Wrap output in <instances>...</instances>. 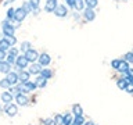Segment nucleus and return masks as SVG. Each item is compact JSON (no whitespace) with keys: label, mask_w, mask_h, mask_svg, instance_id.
I'll return each instance as SVG.
<instances>
[{"label":"nucleus","mask_w":133,"mask_h":125,"mask_svg":"<svg viewBox=\"0 0 133 125\" xmlns=\"http://www.w3.org/2000/svg\"><path fill=\"white\" fill-rule=\"evenodd\" d=\"M4 39L7 40V43L10 45V47H12V46L17 43V38H15V36H6Z\"/></svg>","instance_id":"31"},{"label":"nucleus","mask_w":133,"mask_h":125,"mask_svg":"<svg viewBox=\"0 0 133 125\" xmlns=\"http://www.w3.org/2000/svg\"><path fill=\"white\" fill-rule=\"evenodd\" d=\"M83 122H85V118L82 117H74L72 122H71V125H83Z\"/></svg>","instance_id":"27"},{"label":"nucleus","mask_w":133,"mask_h":125,"mask_svg":"<svg viewBox=\"0 0 133 125\" xmlns=\"http://www.w3.org/2000/svg\"><path fill=\"white\" fill-rule=\"evenodd\" d=\"M31 49H32V45H31V42H28V40L22 42V43H21V46H19V52L22 53V54H25L28 50H31Z\"/></svg>","instance_id":"22"},{"label":"nucleus","mask_w":133,"mask_h":125,"mask_svg":"<svg viewBox=\"0 0 133 125\" xmlns=\"http://www.w3.org/2000/svg\"><path fill=\"white\" fill-rule=\"evenodd\" d=\"M83 2H85V7L93 8V10H94V7H97V4H98L97 0H83Z\"/></svg>","instance_id":"24"},{"label":"nucleus","mask_w":133,"mask_h":125,"mask_svg":"<svg viewBox=\"0 0 133 125\" xmlns=\"http://www.w3.org/2000/svg\"><path fill=\"white\" fill-rule=\"evenodd\" d=\"M22 85H24V93H25V95H28V93H32V92H35V90L37 89L36 83L33 82V81H28V82L22 83Z\"/></svg>","instance_id":"12"},{"label":"nucleus","mask_w":133,"mask_h":125,"mask_svg":"<svg viewBox=\"0 0 133 125\" xmlns=\"http://www.w3.org/2000/svg\"><path fill=\"white\" fill-rule=\"evenodd\" d=\"M3 111L6 113L8 117H15L18 114V107H17V104H14V103H8V104H4Z\"/></svg>","instance_id":"3"},{"label":"nucleus","mask_w":133,"mask_h":125,"mask_svg":"<svg viewBox=\"0 0 133 125\" xmlns=\"http://www.w3.org/2000/svg\"><path fill=\"white\" fill-rule=\"evenodd\" d=\"M0 100H2V103L8 104V103H12L14 96H12L8 90H6V92H2V95H0Z\"/></svg>","instance_id":"14"},{"label":"nucleus","mask_w":133,"mask_h":125,"mask_svg":"<svg viewBox=\"0 0 133 125\" xmlns=\"http://www.w3.org/2000/svg\"><path fill=\"white\" fill-rule=\"evenodd\" d=\"M128 79L126 78H121V79H118L116 81V86L119 88V89H122V90H125V88H126V85H128Z\"/></svg>","instance_id":"23"},{"label":"nucleus","mask_w":133,"mask_h":125,"mask_svg":"<svg viewBox=\"0 0 133 125\" xmlns=\"http://www.w3.org/2000/svg\"><path fill=\"white\" fill-rule=\"evenodd\" d=\"M43 125H57V124L54 122L53 118H46V120H43Z\"/></svg>","instance_id":"38"},{"label":"nucleus","mask_w":133,"mask_h":125,"mask_svg":"<svg viewBox=\"0 0 133 125\" xmlns=\"http://www.w3.org/2000/svg\"><path fill=\"white\" fill-rule=\"evenodd\" d=\"M8 49H10V45H8V43H7V40L3 38V39L0 40V50H3V52H6V53H7V52H8Z\"/></svg>","instance_id":"26"},{"label":"nucleus","mask_w":133,"mask_h":125,"mask_svg":"<svg viewBox=\"0 0 133 125\" xmlns=\"http://www.w3.org/2000/svg\"><path fill=\"white\" fill-rule=\"evenodd\" d=\"M39 12H40V8H36V10H32V14H33V15H37Z\"/></svg>","instance_id":"42"},{"label":"nucleus","mask_w":133,"mask_h":125,"mask_svg":"<svg viewBox=\"0 0 133 125\" xmlns=\"http://www.w3.org/2000/svg\"><path fill=\"white\" fill-rule=\"evenodd\" d=\"M123 60L126 61V63H129V64H130V63H133V52H128V53L123 56Z\"/></svg>","instance_id":"33"},{"label":"nucleus","mask_w":133,"mask_h":125,"mask_svg":"<svg viewBox=\"0 0 133 125\" xmlns=\"http://www.w3.org/2000/svg\"><path fill=\"white\" fill-rule=\"evenodd\" d=\"M15 58H17L15 56H12V54H8V53H7V56H6V61H7L11 67H12V65L15 64Z\"/></svg>","instance_id":"30"},{"label":"nucleus","mask_w":133,"mask_h":125,"mask_svg":"<svg viewBox=\"0 0 133 125\" xmlns=\"http://www.w3.org/2000/svg\"><path fill=\"white\" fill-rule=\"evenodd\" d=\"M74 120V115L71 114V113H65V114H62V121H61V125H71Z\"/></svg>","instance_id":"20"},{"label":"nucleus","mask_w":133,"mask_h":125,"mask_svg":"<svg viewBox=\"0 0 133 125\" xmlns=\"http://www.w3.org/2000/svg\"><path fill=\"white\" fill-rule=\"evenodd\" d=\"M132 95H133V93H132Z\"/></svg>","instance_id":"46"},{"label":"nucleus","mask_w":133,"mask_h":125,"mask_svg":"<svg viewBox=\"0 0 133 125\" xmlns=\"http://www.w3.org/2000/svg\"><path fill=\"white\" fill-rule=\"evenodd\" d=\"M14 14H15V8L14 7H10L7 10V20L12 22V21H14Z\"/></svg>","instance_id":"28"},{"label":"nucleus","mask_w":133,"mask_h":125,"mask_svg":"<svg viewBox=\"0 0 133 125\" xmlns=\"http://www.w3.org/2000/svg\"><path fill=\"white\" fill-rule=\"evenodd\" d=\"M125 90H126L128 93H133V83H128L126 88H125Z\"/></svg>","instance_id":"40"},{"label":"nucleus","mask_w":133,"mask_h":125,"mask_svg":"<svg viewBox=\"0 0 133 125\" xmlns=\"http://www.w3.org/2000/svg\"><path fill=\"white\" fill-rule=\"evenodd\" d=\"M118 71H119V72H122L123 75H126L128 71H129V63H126V61H125L123 58H122V60H121V64H119Z\"/></svg>","instance_id":"21"},{"label":"nucleus","mask_w":133,"mask_h":125,"mask_svg":"<svg viewBox=\"0 0 133 125\" xmlns=\"http://www.w3.org/2000/svg\"><path fill=\"white\" fill-rule=\"evenodd\" d=\"M29 4H31L32 10H36V8H40V0H28Z\"/></svg>","instance_id":"29"},{"label":"nucleus","mask_w":133,"mask_h":125,"mask_svg":"<svg viewBox=\"0 0 133 125\" xmlns=\"http://www.w3.org/2000/svg\"><path fill=\"white\" fill-rule=\"evenodd\" d=\"M14 65H15V72H19L21 70H26L28 68L29 63H28L26 58H25L24 54H18L17 58H15V64Z\"/></svg>","instance_id":"2"},{"label":"nucleus","mask_w":133,"mask_h":125,"mask_svg":"<svg viewBox=\"0 0 133 125\" xmlns=\"http://www.w3.org/2000/svg\"><path fill=\"white\" fill-rule=\"evenodd\" d=\"M39 75H40V77H43L44 79H47V81H49L50 78H53V70L47 68V67H43Z\"/></svg>","instance_id":"17"},{"label":"nucleus","mask_w":133,"mask_h":125,"mask_svg":"<svg viewBox=\"0 0 133 125\" xmlns=\"http://www.w3.org/2000/svg\"><path fill=\"white\" fill-rule=\"evenodd\" d=\"M54 14H56V17H58V18H64V17H66L69 14L68 7H66L65 4H58L56 7V10H54Z\"/></svg>","instance_id":"6"},{"label":"nucleus","mask_w":133,"mask_h":125,"mask_svg":"<svg viewBox=\"0 0 133 125\" xmlns=\"http://www.w3.org/2000/svg\"><path fill=\"white\" fill-rule=\"evenodd\" d=\"M2 32L4 38L6 36H14V32H15V27L11 21H8L7 18L2 21Z\"/></svg>","instance_id":"1"},{"label":"nucleus","mask_w":133,"mask_h":125,"mask_svg":"<svg viewBox=\"0 0 133 125\" xmlns=\"http://www.w3.org/2000/svg\"><path fill=\"white\" fill-rule=\"evenodd\" d=\"M75 10H78V11H83L85 10V2L83 0H75Z\"/></svg>","instance_id":"25"},{"label":"nucleus","mask_w":133,"mask_h":125,"mask_svg":"<svg viewBox=\"0 0 133 125\" xmlns=\"http://www.w3.org/2000/svg\"><path fill=\"white\" fill-rule=\"evenodd\" d=\"M83 125H94V124L91 122V121H85V122H83Z\"/></svg>","instance_id":"43"},{"label":"nucleus","mask_w":133,"mask_h":125,"mask_svg":"<svg viewBox=\"0 0 133 125\" xmlns=\"http://www.w3.org/2000/svg\"><path fill=\"white\" fill-rule=\"evenodd\" d=\"M8 54H12V56H18V54H19V50L18 49H17V47H14V46H12V47H10V49H8V52H7Z\"/></svg>","instance_id":"36"},{"label":"nucleus","mask_w":133,"mask_h":125,"mask_svg":"<svg viewBox=\"0 0 133 125\" xmlns=\"http://www.w3.org/2000/svg\"><path fill=\"white\" fill-rule=\"evenodd\" d=\"M6 56H7V53H6V52H3V50H0V61L6 60Z\"/></svg>","instance_id":"41"},{"label":"nucleus","mask_w":133,"mask_h":125,"mask_svg":"<svg viewBox=\"0 0 133 125\" xmlns=\"http://www.w3.org/2000/svg\"><path fill=\"white\" fill-rule=\"evenodd\" d=\"M83 18H85L86 21H93L96 18V12H94L93 8L85 7V10H83Z\"/></svg>","instance_id":"15"},{"label":"nucleus","mask_w":133,"mask_h":125,"mask_svg":"<svg viewBox=\"0 0 133 125\" xmlns=\"http://www.w3.org/2000/svg\"><path fill=\"white\" fill-rule=\"evenodd\" d=\"M11 68H12V67L8 64L6 60L0 61V72H2V74H6V75H7V74L11 71Z\"/></svg>","instance_id":"16"},{"label":"nucleus","mask_w":133,"mask_h":125,"mask_svg":"<svg viewBox=\"0 0 133 125\" xmlns=\"http://www.w3.org/2000/svg\"><path fill=\"white\" fill-rule=\"evenodd\" d=\"M24 56H25V58L28 60L29 64H32V63H37V58H39V53H37V50L31 49V50H28V52L25 53Z\"/></svg>","instance_id":"5"},{"label":"nucleus","mask_w":133,"mask_h":125,"mask_svg":"<svg viewBox=\"0 0 133 125\" xmlns=\"http://www.w3.org/2000/svg\"><path fill=\"white\" fill-rule=\"evenodd\" d=\"M119 64H121V58H115V60L111 61V67L116 71H118V68H119Z\"/></svg>","instance_id":"35"},{"label":"nucleus","mask_w":133,"mask_h":125,"mask_svg":"<svg viewBox=\"0 0 133 125\" xmlns=\"http://www.w3.org/2000/svg\"><path fill=\"white\" fill-rule=\"evenodd\" d=\"M54 122H56L57 125H61V121H62V115L61 114H56V117H53Z\"/></svg>","instance_id":"37"},{"label":"nucleus","mask_w":133,"mask_h":125,"mask_svg":"<svg viewBox=\"0 0 133 125\" xmlns=\"http://www.w3.org/2000/svg\"><path fill=\"white\" fill-rule=\"evenodd\" d=\"M57 6H58V0H46L44 11L46 12H54V10H56Z\"/></svg>","instance_id":"10"},{"label":"nucleus","mask_w":133,"mask_h":125,"mask_svg":"<svg viewBox=\"0 0 133 125\" xmlns=\"http://www.w3.org/2000/svg\"><path fill=\"white\" fill-rule=\"evenodd\" d=\"M8 83H10V86H15L19 83V79H18V74L15 72V71H10L7 75H6Z\"/></svg>","instance_id":"7"},{"label":"nucleus","mask_w":133,"mask_h":125,"mask_svg":"<svg viewBox=\"0 0 133 125\" xmlns=\"http://www.w3.org/2000/svg\"><path fill=\"white\" fill-rule=\"evenodd\" d=\"M17 74H18V79H19V83H25V82L31 81V74H29L26 70H21L19 72H17Z\"/></svg>","instance_id":"13"},{"label":"nucleus","mask_w":133,"mask_h":125,"mask_svg":"<svg viewBox=\"0 0 133 125\" xmlns=\"http://www.w3.org/2000/svg\"><path fill=\"white\" fill-rule=\"evenodd\" d=\"M33 82L36 83V86L39 88V89H43V88H46V85H47V79H44L43 77H40V75H37Z\"/></svg>","instance_id":"18"},{"label":"nucleus","mask_w":133,"mask_h":125,"mask_svg":"<svg viewBox=\"0 0 133 125\" xmlns=\"http://www.w3.org/2000/svg\"><path fill=\"white\" fill-rule=\"evenodd\" d=\"M14 99H15V102L18 106H28L29 104V97L24 93H19V95L14 96Z\"/></svg>","instance_id":"11"},{"label":"nucleus","mask_w":133,"mask_h":125,"mask_svg":"<svg viewBox=\"0 0 133 125\" xmlns=\"http://www.w3.org/2000/svg\"><path fill=\"white\" fill-rule=\"evenodd\" d=\"M0 110H2V106H0Z\"/></svg>","instance_id":"45"},{"label":"nucleus","mask_w":133,"mask_h":125,"mask_svg":"<svg viewBox=\"0 0 133 125\" xmlns=\"http://www.w3.org/2000/svg\"><path fill=\"white\" fill-rule=\"evenodd\" d=\"M0 88L2 89H8L10 88V83H8V81H7V78H3V79H0Z\"/></svg>","instance_id":"32"},{"label":"nucleus","mask_w":133,"mask_h":125,"mask_svg":"<svg viewBox=\"0 0 133 125\" xmlns=\"http://www.w3.org/2000/svg\"><path fill=\"white\" fill-rule=\"evenodd\" d=\"M74 117H82L83 115V110L81 104H74L72 106V113H71Z\"/></svg>","instance_id":"19"},{"label":"nucleus","mask_w":133,"mask_h":125,"mask_svg":"<svg viewBox=\"0 0 133 125\" xmlns=\"http://www.w3.org/2000/svg\"><path fill=\"white\" fill-rule=\"evenodd\" d=\"M2 39H3V38H2V36H0V40H2Z\"/></svg>","instance_id":"44"},{"label":"nucleus","mask_w":133,"mask_h":125,"mask_svg":"<svg viewBox=\"0 0 133 125\" xmlns=\"http://www.w3.org/2000/svg\"><path fill=\"white\" fill-rule=\"evenodd\" d=\"M21 7L25 10V12H26V14H31V12H32V8H31V4H29V2H24Z\"/></svg>","instance_id":"34"},{"label":"nucleus","mask_w":133,"mask_h":125,"mask_svg":"<svg viewBox=\"0 0 133 125\" xmlns=\"http://www.w3.org/2000/svg\"><path fill=\"white\" fill-rule=\"evenodd\" d=\"M26 12H25V10L22 7H18V8H15V14H14V21L12 22H17V24H21L22 21L26 18Z\"/></svg>","instance_id":"4"},{"label":"nucleus","mask_w":133,"mask_h":125,"mask_svg":"<svg viewBox=\"0 0 133 125\" xmlns=\"http://www.w3.org/2000/svg\"><path fill=\"white\" fill-rule=\"evenodd\" d=\"M65 3H66V7H69V8L75 7V0H65Z\"/></svg>","instance_id":"39"},{"label":"nucleus","mask_w":133,"mask_h":125,"mask_svg":"<svg viewBox=\"0 0 133 125\" xmlns=\"http://www.w3.org/2000/svg\"><path fill=\"white\" fill-rule=\"evenodd\" d=\"M42 68H43V67H42L40 64H37V63H32V64L28 65V72L31 74V75H35V77H37V75L40 74Z\"/></svg>","instance_id":"9"},{"label":"nucleus","mask_w":133,"mask_h":125,"mask_svg":"<svg viewBox=\"0 0 133 125\" xmlns=\"http://www.w3.org/2000/svg\"><path fill=\"white\" fill-rule=\"evenodd\" d=\"M50 63H51V57L47 53H42L39 54V58H37V64H40L42 67H47Z\"/></svg>","instance_id":"8"}]
</instances>
